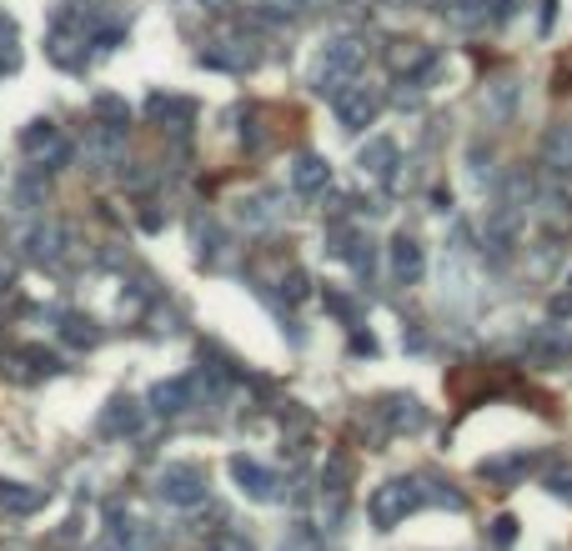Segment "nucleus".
Wrapping results in <instances>:
<instances>
[{"label": "nucleus", "instance_id": "nucleus-25", "mask_svg": "<svg viewBox=\"0 0 572 551\" xmlns=\"http://www.w3.org/2000/svg\"><path fill=\"white\" fill-rule=\"evenodd\" d=\"M542 486H547L552 496H572V466H567V461H557V466H547V476H542Z\"/></svg>", "mask_w": 572, "mask_h": 551}, {"label": "nucleus", "instance_id": "nucleus-9", "mask_svg": "<svg viewBox=\"0 0 572 551\" xmlns=\"http://www.w3.org/2000/svg\"><path fill=\"white\" fill-rule=\"evenodd\" d=\"M66 226L61 221H36L31 231H26V256L36 261V266H61V256H66Z\"/></svg>", "mask_w": 572, "mask_h": 551}, {"label": "nucleus", "instance_id": "nucleus-3", "mask_svg": "<svg viewBox=\"0 0 572 551\" xmlns=\"http://www.w3.org/2000/svg\"><path fill=\"white\" fill-rule=\"evenodd\" d=\"M332 111H337V126L342 131H367L382 111V91L377 86H362V81H347L337 96H332Z\"/></svg>", "mask_w": 572, "mask_h": 551}, {"label": "nucleus", "instance_id": "nucleus-31", "mask_svg": "<svg viewBox=\"0 0 572 551\" xmlns=\"http://www.w3.org/2000/svg\"><path fill=\"white\" fill-rule=\"evenodd\" d=\"M512 536H517V521H512V516H497V521H492V541H497V546H507Z\"/></svg>", "mask_w": 572, "mask_h": 551}, {"label": "nucleus", "instance_id": "nucleus-18", "mask_svg": "<svg viewBox=\"0 0 572 551\" xmlns=\"http://www.w3.org/2000/svg\"><path fill=\"white\" fill-rule=\"evenodd\" d=\"M161 126H171V131H181V126H191V116H196V106L186 101V96H151V106H146Z\"/></svg>", "mask_w": 572, "mask_h": 551}, {"label": "nucleus", "instance_id": "nucleus-24", "mask_svg": "<svg viewBox=\"0 0 572 551\" xmlns=\"http://www.w3.org/2000/svg\"><path fill=\"white\" fill-rule=\"evenodd\" d=\"M347 261H352V271L367 281V276H372V266H377V261H372V241H367V236H352V246H347Z\"/></svg>", "mask_w": 572, "mask_h": 551}, {"label": "nucleus", "instance_id": "nucleus-33", "mask_svg": "<svg viewBox=\"0 0 572 551\" xmlns=\"http://www.w3.org/2000/svg\"><path fill=\"white\" fill-rule=\"evenodd\" d=\"M11 276H16V266H11V261H0V291L11 286Z\"/></svg>", "mask_w": 572, "mask_h": 551}, {"label": "nucleus", "instance_id": "nucleus-15", "mask_svg": "<svg viewBox=\"0 0 572 551\" xmlns=\"http://www.w3.org/2000/svg\"><path fill=\"white\" fill-rule=\"evenodd\" d=\"M357 166H362V176H372V181H392V166H397V146H392L387 136H372V141L357 151Z\"/></svg>", "mask_w": 572, "mask_h": 551}, {"label": "nucleus", "instance_id": "nucleus-14", "mask_svg": "<svg viewBox=\"0 0 572 551\" xmlns=\"http://www.w3.org/2000/svg\"><path fill=\"white\" fill-rule=\"evenodd\" d=\"M377 411H382L387 431H422V426H427V411H422L417 396H387Z\"/></svg>", "mask_w": 572, "mask_h": 551}, {"label": "nucleus", "instance_id": "nucleus-13", "mask_svg": "<svg viewBox=\"0 0 572 551\" xmlns=\"http://www.w3.org/2000/svg\"><path fill=\"white\" fill-rule=\"evenodd\" d=\"M542 166L552 176H572V121L547 126V136H542Z\"/></svg>", "mask_w": 572, "mask_h": 551}, {"label": "nucleus", "instance_id": "nucleus-35", "mask_svg": "<svg viewBox=\"0 0 572 551\" xmlns=\"http://www.w3.org/2000/svg\"><path fill=\"white\" fill-rule=\"evenodd\" d=\"M392 6H407V0H392Z\"/></svg>", "mask_w": 572, "mask_h": 551}, {"label": "nucleus", "instance_id": "nucleus-16", "mask_svg": "<svg viewBox=\"0 0 572 551\" xmlns=\"http://www.w3.org/2000/svg\"><path fill=\"white\" fill-rule=\"evenodd\" d=\"M141 426V401L136 396H111L106 411H101V431L106 436H131Z\"/></svg>", "mask_w": 572, "mask_h": 551}, {"label": "nucleus", "instance_id": "nucleus-23", "mask_svg": "<svg viewBox=\"0 0 572 551\" xmlns=\"http://www.w3.org/2000/svg\"><path fill=\"white\" fill-rule=\"evenodd\" d=\"M347 476H352L347 456H327V466H322V486H327L332 496H347Z\"/></svg>", "mask_w": 572, "mask_h": 551}, {"label": "nucleus", "instance_id": "nucleus-6", "mask_svg": "<svg viewBox=\"0 0 572 551\" xmlns=\"http://www.w3.org/2000/svg\"><path fill=\"white\" fill-rule=\"evenodd\" d=\"M91 46V36H86V26H76V21H61L51 36H46V56L61 66V71H86V51Z\"/></svg>", "mask_w": 572, "mask_h": 551}, {"label": "nucleus", "instance_id": "nucleus-1", "mask_svg": "<svg viewBox=\"0 0 572 551\" xmlns=\"http://www.w3.org/2000/svg\"><path fill=\"white\" fill-rule=\"evenodd\" d=\"M362 66H367V36L342 31V36H332V41L322 46V56H317V66H312V86H317L322 96H337L347 81H357Z\"/></svg>", "mask_w": 572, "mask_h": 551}, {"label": "nucleus", "instance_id": "nucleus-32", "mask_svg": "<svg viewBox=\"0 0 572 551\" xmlns=\"http://www.w3.org/2000/svg\"><path fill=\"white\" fill-rule=\"evenodd\" d=\"M552 316H572V281H567V291L552 296Z\"/></svg>", "mask_w": 572, "mask_h": 551}, {"label": "nucleus", "instance_id": "nucleus-10", "mask_svg": "<svg viewBox=\"0 0 572 551\" xmlns=\"http://www.w3.org/2000/svg\"><path fill=\"white\" fill-rule=\"evenodd\" d=\"M422 271H427V251H422V241L407 236V231L392 236V281H397V286H417Z\"/></svg>", "mask_w": 572, "mask_h": 551}, {"label": "nucleus", "instance_id": "nucleus-22", "mask_svg": "<svg viewBox=\"0 0 572 551\" xmlns=\"http://www.w3.org/2000/svg\"><path fill=\"white\" fill-rule=\"evenodd\" d=\"M96 116H101V126H131V111H126V101L121 96H96Z\"/></svg>", "mask_w": 572, "mask_h": 551}, {"label": "nucleus", "instance_id": "nucleus-7", "mask_svg": "<svg viewBox=\"0 0 572 551\" xmlns=\"http://www.w3.org/2000/svg\"><path fill=\"white\" fill-rule=\"evenodd\" d=\"M387 66H392L397 76L417 81V76H427V71L437 66V46H427V41H417V36H402V41L387 46Z\"/></svg>", "mask_w": 572, "mask_h": 551}, {"label": "nucleus", "instance_id": "nucleus-11", "mask_svg": "<svg viewBox=\"0 0 572 551\" xmlns=\"http://www.w3.org/2000/svg\"><path fill=\"white\" fill-rule=\"evenodd\" d=\"M286 176H292V191L297 196H322L332 186V166L322 156H312V151H302L292 166H286Z\"/></svg>", "mask_w": 572, "mask_h": 551}, {"label": "nucleus", "instance_id": "nucleus-30", "mask_svg": "<svg viewBox=\"0 0 572 551\" xmlns=\"http://www.w3.org/2000/svg\"><path fill=\"white\" fill-rule=\"evenodd\" d=\"M327 306H332V311H337V316H342V321H347V326H352V321H357V306H352V301H347V296H337V291H327Z\"/></svg>", "mask_w": 572, "mask_h": 551}, {"label": "nucleus", "instance_id": "nucleus-19", "mask_svg": "<svg viewBox=\"0 0 572 551\" xmlns=\"http://www.w3.org/2000/svg\"><path fill=\"white\" fill-rule=\"evenodd\" d=\"M512 101H517V81H497V86H487V91H482V111H487V121H507Z\"/></svg>", "mask_w": 572, "mask_h": 551}, {"label": "nucleus", "instance_id": "nucleus-21", "mask_svg": "<svg viewBox=\"0 0 572 551\" xmlns=\"http://www.w3.org/2000/svg\"><path fill=\"white\" fill-rule=\"evenodd\" d=\"M241 216H246L251 226H266V221H276V196H271V191H256V196H246V201H241Z\"/></svg>", "mask_w": 572, "mask_h": 551}, {"label": "nucleus", "instance_id": "nucleus-26", "mask_svg": "<svg viewBox=\"0 0 572 551\" xmlns=\"http://www.w3.org/2000/svg\"><path fill=\"white\" fill-rule=\"evenodd\" d=\"M307 291H312L307 271H286V276H281V296H286V301H307Z\"/></svg>", "mask_w": 572, "mask_h": 551}, {"label": "nucleus", "instance_id": "nucleus-27", "mask_svg": "<svg viewBox=\"0 0 572 551\" xmlns=\"http://www.w3.org/2000/svg\"><path fill=\"white\" fill-rule=\"evenodd\" d=\"M16 66V26L0 16V71H11Z\"/></svg>", "mask_w": 572, "mask_h": 551}, {"label": "nucleus", "instance_id": "nucleus-2", "mask_svg": "<svg viewBox=\"0 0 572 551\" xmlns=\"http://www.w3.org/2000/svg\"><path fill=\"white\" fill-rule=\"evenodd\" d=\"M422 506V486L417 481H407V476H392V481H382L377 491H372V501H367V511H372V526L377 531H392L397 521H407V511H417Z\"/></svg>", "mask_w": 572, "mask_h": 551}, {"label": "nucleus", "instance_id": "nucleus-29", "mask_svg": "<svg viewBox=\"0 0 572 551\" xmlns=\"http://www.w3.org/2000/svg\"><path fill=\"white\" fill-rule=\"evenodd\" d=\"M16 206H21V211L41 206V186H36V181H16Z\"/></svg>", "mask_w": 572, "mask_h": 551}, {"label": "nucleus", "instance_id": "nucleus-4", "mask_svg": "<svg viewBox=\"0 0 572 551\" xmlns=\"http://www.w3.org/2000/svg\"><path fill=\"white\" fill-rule=\"evenodd\" d=\"M156 496L171 501V506H201L206 501V471L191 466V461H171L156 476Z\"/></svg>", "mask_w": 572, "mask_h": 551}, {"label": "nucleus", "instance_id": "nucleus-5", "mask_svg": "<svg viewBox=\"0 0 572 551\" xmlns=\"http://www.w3.org/2000/svg\"><path fill=\"white\" fill-rule=\"evenodd\" d=\"M21 151H26L36 166H61V161H71V146H66V136H61L56 121H31V126L21 131Z\"/></svg>", "mask_w": 572, "mask_h": 551}, {"label": "nucleus", "instance_id": "nucleus-8", "mask_svg": "<svg viewBox=\"0 0 572 551\" xmlns=\"http://www.w3.org/2000/svg\"><path fill=\"white\" fill-rule=\"evenodd\" d=\"M231 481H236L251 501H276V496H281L276 471L261 466V461H251V456H231Z\"/></svg>", "mask_w": 572, "mask_h": 551}, {"label": "nucleus", "instance_id": "nucleus-36", "mask_svg": "<svg viewBox=\"0 0 572 551\" xmlns=\"http://www.w3.org/2000/svg\"><path fill=\"white\" fill-rule=\"evenodd\" d=\"M281 551H297V546H281Z\"/></svg>", "mask_w": 572, "mask_h": 551}, {"label": "nucleus", "instance_id": "nucleus-34", "mask_svg": "<svg viewBox=\"0 0 572 551\" xmlns=\"http://www.w3.org/2000/svg\"><path fill=\"white\" fill-rule=\"evenodd\" d=\"M292 6H297V11H322L327 0H292Z\"/></svg>", "mask_w": 572, "mask_h": 551}, {"label": "nucleus", "instance_id": "nucleus-17", "mask_svg": "<svg viewBox=\"0 0 572 551\" xmlns=\"http://www.w3.org/2000/svg\"><path fill=\"white\" fill-rule=\"evenodd\" d=\"M46 506V491L41 486H26V481H0V511L11 516H31Z\"/></svg>", "mask_w": 572, "mask_h": 551}, {"label": "nucleus", "instance_id": "nucleus-12", "mask_svg": "<svg viewBox=\"0 0 572 551\" xmlns=\"http://www.w3.org/2000/svg\"><path fill=\"white\" fill-rule=\"evenodd\" d=\"M186 406H196V381H191V376H171V381H156V386H151V411L181 416Z\"/></svg>", "mask_w": 572, "mask_h": 551}, {"label": "nucleus", "instance_id": "nucleus-20", "mask_svg": "<svg viewBox=\"0 0 572 551\" xmlns=\"http://www.w3.org/2000/svg\"><path fill=\"white\" fill-rule=\"evenodd\" d=\"M61 336H66L71 346H96V341H101V326H96L91 316H66V321H61Z\"/></svg>", "mask_w": 572, "mask_h": 551}, {"label": "nucleus", "instance_id": "nucleus-28", "mask_svg": "<svg viewBox=\"0 0 572 551\" xmlns=\"http://www.w3.org/2000/svg\"><path fill=\"white\" fill-rule=\"evenodd\" d=\"M211 551H256V546H251V536H241V531H216Z\"/></svg>", "mask_w": 572, "mask_h": 551}]
</instances>
